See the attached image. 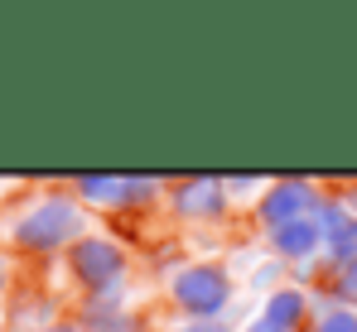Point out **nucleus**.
Returning <instances> with one entry per match:
<instances>
[{
	"mask_svg": "<svg viewBox=\"0 0 357 332\" xmlns=\"http://www.w3.org/2000/svg\"><path fill=\"white\" fill-rule=\"evenodd\" d=\"M82 236V207L73 198H44L29 217L15 226V241L24 251H54L63 241Z\"/></svg>",
	"mask_w": 357,
	"mask_h": 332,
	"instance_id": "f257e3e1",
	"label": "nucleus"
},
{
	"mask_svg": "<svg viewBox=\"0 0 357 332\" xmlns=\"http://www.w3.org/2000/svg\"><path fill=\"white\" fill-rule=\"evenodd\" d=\"M174 299L183 313H193V323H218V313L232 299V279L222 275L218 265H188L174 279Z\"/></svg>",
	"mask_w": 357,
	"mask_h": 332,
	"instance_id": "f03ea898",
	"label": "nucleus"
},
{
	"mask_svg": "<svg viewBox=\"0 0 357 332\" xmlns=\"http://www.w3.org/2000/svg\"><path fill=\"white\" fill-rule=\"evenodd\" d=\"M73 275L82 279L87 289L116 294L121 275H126V255H121V246L102 241V236H82V241L73 246Z\"/></svg>",
	"mask_w": 357,
	"mask_h": 332,
	"instance_id": "7ed1b4c3",
	"label": "nucleus"
},
{
	"mask_svg": "<svg viewBox=\"0 0 357 332\" xmlns=\"http://www.w3.org/2000/svg\"><path fill=\"white\" fill-rule=\"evenodd\" d=\"M319 193L309 188V183H299V178H285V183H275L266 198H261V217L271 221V231L275 226H285V221H299V217H319Z\"/></svg>",
	"mask_w": 357,
	"mask_h": 332,
	"instance_id": "20e7f679",
	"label": "nucleus"
},
{
	"mask_svg": "<svg viewBox=\"0 0 357 332\" xmlns=\"http://www.w3.org/2000/svg\"><path fill=\"white\" fill-rule=\"evenodd\" d=\"M319 231H324V246L333 260H353L357 255V212L348 203H324L319 207Z\"/></svg>",
	"mask_w": 357,
	"mask_h": 332,
	"instance_id": "39448f33",
	"label": "nucleus"
},
{
	"mask_svg": "<svg viewBox=\"0 0 357 332\" xmlns=\"http://www.w3.org/2000/svg\"><path fill=\"white\" fill-rule=\"evenodd\" d=\"M324 246V231H319V217H299V221H285L271 231V251L285 255V260H304Z\"/></svg>",
	"mask_w": 357,
	"mask_h": 332,
	"instance_id": "423d86ee",
	"label": "nucleus"
},
{
	"mask_svg": "<svg viewBox=\"0 0 357 332\" xmlns=\"http://www.w3.org/2000/svg\"><path fill=\"white\" fill-rule=\"evenodd\" d=\"M174 207L183 217H218L222 207H227V198H222V183H213V178H198V183H183L174 193Z\"/></svg>",
	"mask_w": 357,
	"mask_h": 332,
	"instance_id": "0eeeda50",
	"label": "nucleus"
},
{
	"mask_svg": "<svg viewBox=\"0 0 357 332\" xmlns=\"http://www.w3.org/2000/svg\"><path fill=\"white\" fill-rule=\"evenodd\" d=\"M304 313H309V299L299 289H280V294L266 299V323H275V328H285V332L295 328Z\"/></svg>",
	"mask_w": 357,
	"mask_h": 332,
	"instance_id": "6e6552de",
	"label": "nucleus"
},
{
	"mask_svg": "<svg viewBox=\"0 0 357 332\" xmlns=\"http://www.w3.org/2000/svg\"><path fill=\"white\" fill-rule=\"evenodd\" d=\"M77 193L92 198V203H126V178H97V173H87V178H77Z\"/></svg>",
	"mask_w": 357,
	"mask_h": 332,
	"instance_id": "1a4fd4ad",
	"label": "nucleus"
},
{
	"mask_svg": "<svg viewBox=\"0 0 357 332\" xmlns=\"http://www.w3.org/2000/svg\"><path fill=\"white\" fill-rule=\"evenodd\" d=\"M314 332H357V313L353 308H324L319 318H314Z\"/></svg>",
	"mask_w": 357,
	"mask_h": 332,
	"instance_id": "9d476101",
	"label": "nucleus"
},
{
	"mask_svg": "<svg viewBox=\"0 0 357 332\" xmlns=\"http://www.w3.org/2000/svg\"><path fill=\"white\" fill-rule=\"evenodd\" d=\"M333 289H338V299H343V308H357V255L338 270V279H333Z\"/></svg>",
	"mask_w": 357,
	"mask_h": 332,
	"instance_id": "9b49d317",
	"label": "nucleus"
},
{
	"mask_svg": "<svg viewBox=\"0 0 357 332\" xmlns=\"http://www.w3.org/2000/svg\"><path fill=\"white\" fill-rule=\"evenodd\" d=\"M178 332H227L222 323H188V328H178Z\"/></svg>",
	"mask_w": 357,
	"mask_h": 332,
	"instance_id": "f8f14e48",
	"label": "nucleus"
},
{
	"mask_svg": "<svg viewBox=\"0 0 357 332\" xmlns=\"http://www.w3.org/2000/svg\"><path fill=\"white\" fill-rule=\"evenodd\" d=\"M246 332H285V328H275V323H266V318H261L256 328H246Z\"/></svg>",
	"mask_w": 357,
	"mask_h": 332,
	"instance_id": "ddd939ff",
	"label": "nucleus"
},
{
	"mask_svg": "<svg viewBox=\"0 0 357 332\" xmlns=\"http://www.w3.org/2000/svg\"><path fill=\"white\" fill-rule=\"evenodd\" d=\"M348 207H353V212H357V188H353V193H348Z\"/></svg>",
	"mask_w": 357,
	"mask_h": 332,
	"instance_id": "4468645a",
	"label": "nucleus"
},
{
	"mask_svg": "<svg viewBox=\"0 0 357 332\" xmlns=\"http://www.w3.org/2000/svg\"><path fill=\"white\" fill-rule=\"evenodd\" d=\"M54 332H77V328H54Z\"/></svg>",
	"mask_w": 357,
	"mask_h": 332,
	"instance_id": "2eb2a0df",
	"label": "nucleus"
}]
</instances>
